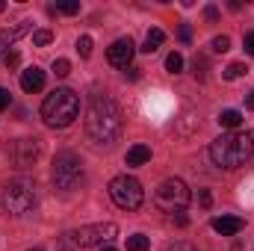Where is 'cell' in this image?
<instances>
[{
    "mask_svg": "<svg viewBox=\"0 0 254 251\" xmlns=\"http://www.w3.org/2000/svg\"><path fill=\"white\" fill-rule=\"evenodd\" d=\"M21 63V57H18V54H15V51H12V54H9V57H6V65H9V68H15V65Z\"/></svg>",
    "mask_w": 254,
    "mask_h": 251,
    "instance_id": "32",
    "label": "cell"
},
{
    "mask_svg": "<svg viewBox=\"0 0 254 251\" xmlns=\"http://www.w3.org/2000/svg\"><path fill=\"white\" fill-rule=\"evenodd\" d=\"M243 48H246L249 54H254V33H246V39H243Z\"/></svg>",
    "mask_w": 254,
    "mask_h": 251,
    "instance_id": "27",
    "label": "cell"
},
{
    "mask_svg": "<svg viewBox=\"0 0 254 251\" xmlns=\"http://www.w3.org/2000/svg\"><path fill=\"white\" fill-rule=\"evenodd\" d=\"M178 36H181V42H190V39H192V30H190V27H187V24H184Z\"/></svg>",
    "mask_w": 254,
    "mask_h": 251,
    "instance_id": "31",
    "label": "cell"
},
{
    "mask_svg": "<svg viewBox=\"0 0 254 251\" xmlns=\"http://www.w3.org/2000/svg\"><path fill=\"white\" fill-rule=\"evenodd\" d=\"M198 204H201V207H210V204H213V195H210L207 189H198Z\"/></svg>",
    "mask_w": 254,
    "mask_h": 251,
    "instance_id": "25",
    "label": "cell"
},
{
    "mask_svg": "<svg viewBox=\"0 0 254 251\" xmlns=\"http://www.w3.org/2000/svg\"><path fill=\"white\" fill-rule=\"evenodd\" d=\"M104 251H116V249H104Z\"/></svg>",
    "mask_w": 254,
    "mask_h": 251,
    "instance_id": "36",
    "label": "cell"
},
{
    "mask_svg": "<svg viewBox=\"0 0 254 251\" xmlns=\"http://www.w3.org/2000/svg\"><path fill=\"white\" fill-rule=\"evenodd\" d=\"M21 89H24L27 95L42 92V89H45V71H42V68H36V65H30V68L21 74Z\"/></svg>",
    "mask_w": 254,
    "mask_h": 251,
    "instance_id": "12",
    "label": "cell"
},
{
    "mask_svg": "<svg viewBox=\"0 0 254 251\" xmlns=\"http://www.w3.org/2000/svg\"><path fill=\"white\" fill-rule=\"evenodd\" d=\"M3 9H6V3H3V0H0V12H3Z\"/></svg>",
    "mask_w": 254,
    "mask_h": 251,
    "instance_id": "35",
    "label": "cell"
},
{
    "mask_svg": "<svg viewBox=\"0 0 254 251\" xmlns=\"http://www.w3.org/2000/svg\"><path fill=\"white\" fill-rule=\"evenodd\" d=\"M0 204L9 216H24L36 207V184L30 178H15L0 192Z\"/></svg>",
    "mask_w": 254,
    "mask_h": 251,
    "instance_id": "4",
    "label": "cell"
},
{
    "mask_svg": "<svg viewBox=\"0 0 254 251\" xmlns=\"http://www.w3.org/2000/svg\"><path fill=\"white\" fill-rule=\"evenodd\" d=\"M110 195H113V201H116L122 210H139L142 201H145L142 184H139L136 178H130V175L113 178V181H110Z\"/></svg>",
    "mask_w": 254,
    "mask_h": 251,
    "instance_id": "7",
    "label": "cell"
},
{
    "mask_svg": "<svg viewBox=\"0 0 254 251\" xmlns=\"http://www.w3.org/2000/svg\"><path fill=\"white\" fill-rule=\"evenodd\" d=\"M71 243L77 249H95V246H104V243H113L119 237V225L116 222H98V225H86V228H77L74 234H68Z\"/></svg>",
    "mask_w": 254,
    "mask_h": 251,
    "instance_id": "8",
    "label": "cell"
},
{
    "mask_svg": "<svg viewBox=\"0 0 254 251\" xmlns=\"http://www.w3.org/2000/svg\"><path fill=\"white\" fill-rule=\"evenodd\" d=\"M139 71H142V68H133V65H130V68H125V77L127 80H139V77H142Z\"/></svg>",
    "mask_w": 254,
    "mask_h": 251,
    "instance_id": "28",
    "label": "cell"
},
{
    "mask_svg": "<svg viewBox=\"0 0 254 251\" xmlns=\"http://www.w3.org/2000/svg\"><path fill=\"white\" fill-rule=\"evenodd\" d=\"M30 251H42V249H30Z\"/></svg>",
    "mask_w": 254,
    "mask_h": 251,
    "instance_id": "37",
    "label": "cell"
},
{
    "mask_svg": "<svg viewBox=\"0 0 254 251\" xmlns=\"http://www.w3.org/2000/svg\"><path fill=\"white\" fill-rule=\"evenodd\" d=\"M243 219L240 216H216L213 219V231L216 234H222V237H237L240 231H243Z\"/></svg>",
    "mask_w": 254,
    "mask_h": 251,
    "instance_id": "13",
    "label": "cell"
},
{
    "mask_svg": "<svg viewBox=\"0 0 254 251\" xmlns=\"http://www.w3.org/2000/svg\"><path fill=\"white\" fill-rule=\"evenodd\" d=\"M181 68H184V57L181 54H169L166 57V71L169 74H181Z\"/></svg>",
    "mask_w": 254,
    "mask_h": 251,
    "instance_id": "19",
    "label": "cell"
},
{
    "mask_svg": "<svg viewBox=\"0 0 254 251\" xmlns=\"http://www.w3.org/2000/svg\"><path fill=\"white\" fill-rule=\"evenodd\" d=\"M190 198H192V192L181 178L163 181V184L157 187V192H154V204H157L163 213H172V216H175V213H184V210L190 207Z\"/></svg>",
    "mask_w": 254,
    "mask_h": 251,
    "instance_id": "5",
    "label": "cell"
},
{
    "mask_svg": "<svg viewBox=\"0 0 254 251\" xmlns=\"http://www.w3.org/2000/svg\"><path fill=\"white\" fill-rule=\"evenodd\" d=\"M12 154H15V163H18L21 169H30V166L39 160V154H42V142H39V139H21Z\"/></svg>",
    "mask_w": 254,
    "mask_h": 251,
    "instance_id": "10",
    "label": "cell"
},
{
    "mask_svg": "<svg viewBox=\"0 0 254 251\" xmlns=\"http://www.w3.org/2000/svg\"><path fill=\"white\" fill-rule=\"evenodd\" d=\"M246 107H249V110H254V92H252V95H246Z\"/></svg>",
    "mask_w": 254,
    "mask_h": 251,
    "instance_id": "34",
    "label": "cell"
},
{
    "mask_svg": "<svg viewBox=\"0 0 254 251\" xmlns=\"http://www.w3.org/2000/svg\"><path fill=\"white\" fill-rule=\"evenodd\" d=\"M204 15H207V21H219V9H216V6H207Z\"/></svg>",
    "mask_w": 254,
    "mask_h": 251,
    "instance_id": "29",
    "label": "cell"
},
{
    "mask_svg": "<svg viewBox=\"0 0 254 251\" xmlns=\"http://www.w3.org/2000/svg\"><path fill=\"white\" fill-rule=\"evenodd\" d=\"M163 42H166V33L154 27V30H148V36H145V48H142V51H145V54H154Z\"/></svg>",
    "mask_w": 254,
    "mask_h": 251,
    "instance_id": "16",
    "label": "cell"
},
{
    "mask_svg": "<svg viewBox=\"0 0 254 251\" xmlns=\"http://www.w3.org/2000/svg\"><path fill=\"white\" fill-rule=\"evenodd\" d=\"M246 71H249V68H246L243 63H231L228 68H225V80H237V77H243Z\"/></svg>",
    "mask_w": 254,
    "mask_h": 251,
    "instance_id": "20",
    "label": "cell"
},
{
    "mask_svg": "<svg viewBox=\"0 0 254 251\" xmlns=\"http://www.w3.org/2000/svg\"><path fill=\"white\" fill-rule=\"evenodd\" d=\"M187 222H190V219H187L184 213H178V216H175V225H178V228H187Z\"/></svg>",
    "mask_w": 254,
    "mask_h": 251,
    "instance_id": "33",
    "label": "cell"
},
{
    "mask_svg": "<svg viewBox=\"0 0 254 251\" xmlns=\"http://www.w3.org/2000/svg\"><path fill=\"white\" fill-rule=\"evenodd\" d=\"M51 178H54V187L71 192L83 181V160L74 154V151H60L54 157V169H51Z\"/></svg>",
    "mask_w": 254,
    "mask_h": 251,
    "instance_id": "6",
    "label": "cell"
},
{
    "mask_svg": "<svg viewBox=\"0 0 254 251\" xmlns=\"http://www.w3.org/2000/svg\"><path fill=\"white\" fill-rule=\"evenodd\" d=\"M219 125L228 127V130H237V127L243 125V113L240 110H222L219 113Z\"/></svg>",
    "mask_w": 254,
    "mask_h": 251,
    "instance_id": "15",
    "label": "cell"
},
{
    "mask_svg": "<svg viewBox=\"0 0 254 251\" xmlns=\"http://www.w3.org/2000/svg\"><path fill=\"white\" fill-rule=\"evenodd\" d=\"M80 116V98L71 89H57L42 104V119L48 127H68Z\"/></svg>",
    "mask_w": 254,
    "mask_h": 251,
    "instance_id": "3",
    "label": "cell"
},
{
    "mask_svg": "<svg viewBox=\"0 0 254 251\" xmlns=\"http://www.w3.org/2000/svg\"><path fill=\"white\" fill-rule=\"evenodd\" d=\"M54 74H57V77H68V74H71V63H68V60H57V63H54Z\"/></svg>",
    "mask_w": 254,
    "mask_h": 251,
    "instance_id": "24",
    "label": "cell"
},
{
    "mask_svg": "<svg viewBox=\"0 0 254 251\" xmlns=\"http://www.w3.org/2000/svg\"><path fill=\"white\" fill-rule=\"evenodd\" d=\"M86 133L95 145H113L122 136V110L113 98L95 95L86 110Z\"/></svg>",
    "mask_w": 254,
    "mask_h": 251,
    "instance_id": "1",
    "label": "cell"
},
{
    "mask_svg": "<svg viewBox=\"0 0 254 251\" xmlns=\"http://www.w3.org/2000/svg\"><path fill=\"white\" fill-rule=\"evenodd\" d=\"M51 39H54V33H51V30H36V33H33V45H36V48L51 45Z\"/></svg>",
    "mask_w": 254,
    "mask_h": 251,
    "instance_id": "21",
    "label": "cell"
},
{
    "mask_svg": "<svg viewBox=\"0 0 254 251\" xmlns=\"http://www.w3.org/2000/svg\"><path fill=\"white\" fill-rule=\"evenodd\" d=\"M169 251H195V246H190V243H175Z\"/></svg>",
    "mask_w": 254,
    "mask_h": 251,
    "instance_id": "30",
    "label": "cell"
},
{
    "mask_svg": "<svg viewBox=\"0 0 254 251\" xmlns=\"http://www.w3.org/2000/svg\"><path fill=\"white\" fill-rule=\"evenodd\" d=\"M133 54H136V45H133L130 36H125V39H116L113 42V48L107 51V60H110V65H116V68H130Z\"/></svg>",
    "mask_w": 254,
    "mask_h": 251,
    "instance_id": "9",
    "label": "cell"
},
{
    "mask_svg": "<svg viewBox=\"0 0 254 251\" xmlns=\"http://www.w3.org/2000/svg\"><path fill=\"white\" fill-rule=\"evenodd\" d=\"M77 51H80L83 60L92 57V36H80V39H77Z\"/></svg>",
    "mask_w": 254,
    "mask_h": 251,
    "instance_id": "22",
    "label": "cell"
},
{
    "mask_svg": "<svg viewBox=\"0 0 254 251\" xmlns=\"http://www.w3.org/2000/svg\"><path fill=\"white\" fill-rule=\"evenodd\" d=\"M51 12H63V15H77V12H80V3H77V0H63V3L51 6Z\"/></svg>",
    "mask_w": 254,
    "mask_h": 251,
    "instance_id": "18",
    "label": "cell"
},
{
    "mask_svg": "<svg viewBox=\"0 0 254 251\" xmlns=\"http://www.w3.org/2000/svg\"><path fill=\"white\" fill-rule=\"evenodd\" d=\"M24 33H30V21H21V24L12 27V30H0V60L9 57V48H12Z\"/></svg>",
    "mask_w": 254,
    "mask_h": 251,
    "instance_id": "11",
    "label": "cell"
},
{
    "mask_svg": "<svg viewBox=\"0 0 254 251\" xmlns=\"http://www.w3.org/2000/svg\"><path fill=\"white\" fill-rule=\"evenodd\" d=\"M252 154H254V133H249V130L225 133L210 145V160L222 169H240L252 160Z\"/></svg>",
    "mask_w": 254,
    "mask_h": 251,
    "instance_id": "2",
    "label": "cell"
},
{
    "mask_svg": "<svg viewBox=\"0 0 254 251\" xmlns=\"http://www.w3.org/2000/svg\"><path fill=\"white\" fill-rule=\"evenodd\" d=\"M151 249V240L145 237V234H133V237H127V251H148Z\"/></svg>",
    "mask_w": 254,
    "mask_h": 251,
    "instance_id": "17",
    "label": "cell"
},
{
    "mask_svg": "<svg viewBox=\"0 0 254 251\" xmlns=\"http://www.w3.org/2000/svg\"><path fill=\"white\" fill-rule=\"evenodd\" d=\"M9 104H12V98H9V92H6V89H0V113H3V110H6Z\"/></svg>",
    "mask_w": 254,
    "mask_h": 251,
    "instance_id": "26",
    "label": "cell"
},
{
    "mask_svg": "<svg viewBox=\"0 0 254 251\" xmlns=\"http://www.w3.org/2000/svg\"><path fill=\"white\" fill-rule=\"evenodd\" d=\"M148 160H151V148H148V145H133L125 157L127 166H145Z\"/></svg>",
    "mask_w": 254,
    "mask_h": 251,
    "instance_id": "14",
    "label": "cell"
},
{
    "mask_svg": "<svg viewBox=\"0 0 254 251\" xmlns=\"http://www.w3.org/2000/svg\"><path fill=\"white\" fill-rule=\"evenodd\" d=\"M210 48H213L216 54H225V51L231 48V39H228V36H216V39L210 42Z\"/></svg>",
    "mask_w": 254,
    "mask_h": 251,
    "instance_id": "23",
    "label": "cell"
}]
</instances>
